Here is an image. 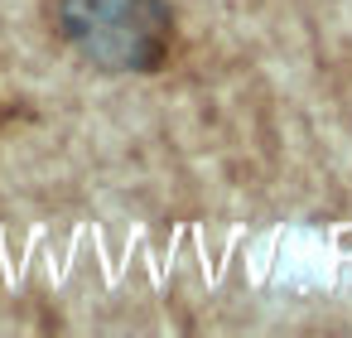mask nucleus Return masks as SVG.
I'll list each match as a JSON object with an SVG mask.
<instances>
[{
    "label": "nucleus",
    "instance_id": "nucleus-1",
    "mask_svg": "<svg viewBox=\"0 0 352 338\" xmlns=\"http://www.w3.org/2000/svg\"><path fill=\"white\" fill-rule=\"evenodd\" d=\"M54 25L82 63L116 78L155 73L174 49L169 0H58Z\"/></svg>",
    "mask_w": 352,
    "mask_h": 338
}]
</instances>
